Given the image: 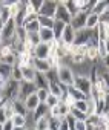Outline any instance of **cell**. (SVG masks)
<instances>
[{"label": "cell", "mask_w": 109, "mask_h": 130, "mask_svg": "<svg viewBox=\"0 0 109 130\" xmlns=\"http://www.w3.org/2000/svg\"><path fill=\"white\" fill-rule=\"evenodd\" d=\"M19 90H20V83L9 78L5 84V87L2 89V92H0V96H2V103L5 100H17L19 98Z\"/></svg>", "instance_id": "6da1fadb"}, {"label": "cell", "mask_w": 109, "mask_h": 130, "mask_svg": "<svg viewBox=\"0 0 109 130\" xmlns=\"http://www.w3.org/2000/svg\"><path fill=\"white\" fill-rule=\"evenodd\" d=\"M57 75H59V81H63L68 86H72L74 84L75 72L72 71V68L66 66V64H62V66L57 69Z\"/></svg>", "instance_id": "7a4b0ae2"}, {"label": "cell", "mask_w": 109, "mask_h": 130, "mask_svg": "<svg viewBox=\"0 0 109 130\" xmlns=\"http://www.w3.org/2000/svg\"><path fill=\"white\" fill-rule=\"evenodd\" d=\"M16 29H17V25H16V20L11 19L8 23L3 25V29H2V35H0V41L3 43H8L9 40H12L16 37Z\"/></svg>", "instance_id": "3957f363"}, {"label": "cell", "mask_w": 109, "mask_h": 130, "mask_svg": "<svg viewBox=\"0 0 109 130\" xmlns=\"http://www.w3.org/2000/svg\"><path fill=\"white\" fill-rule=\"evenodd\" d=\"M37 86H35V83L34 81H20V90H19V98L17 100H22V101H25L31 93H35L37 92Z\"/></svg>", "instance_id": "277c9868"}, {"label": "cell", "mask_w": 109, "mask_h": 130, "mask_svg": "<svg viewBox=\"0 0 109 130\" xmlns=\"http://www.w3.org/2000/svg\"><path fill=\"white\" fill-rule=\"evenodd\" d=\"M74 86H75L77 89H80L81 92H85L86 95H89V93H91V89H92V81H91V78L86 77V75H75V78H74Z\"/></svg>", "instance_id": "5b68a950"}, {"label": "cell", "mask_w": 109, "mask_h": 130, "mask_svg": "<svg viewBox=\"0 0 109 130\" xmlns=\"http://www.w3.org/2000/svg\"><path fill=\"white\" fill-rule=\"evenodd\" d=\"M57 0H45L42 8L38 9V15H46V17H54L57 11Z\"/></svg>", "instance_id": "8992f818"}, {"label": "cell", "mask_w": 109, "mask_h": 130, "mask_svg": "<svg viewBox=\"0 0 109 130\" xmlns=\"http://www.w3.org/2000/svg\"><path fill=\"white\" fill-rule=\"evenodd\" d=\"M91 38H92V29H89V28L77 29V31H75V40H74L72 44H78V46L88 44Z\"/></svg>", "instance_id": "52a82bcc"}, {"label": "cell", "mask_w": 109, "mask_h": 130, "mask_svg": "<svg viewBox=\"0 0 109 130\" xmlns=\"http://www.w3.org/2000/svg\"><path fill=\"white\" fill-rule=\"evenodd\" d=\"M54 19H56V20H60V22H65L66 25H69L71 20H72V14H71V11L68 9L66 5L59 3V5H57V11H56V15H54Z\"/></svg>", "instance_id": "ba28073f"}, {"label": "cell", "mask_w": 109, "mask_h": 130, "mask_svg": "<svg viewBox=\"0 0 109 130\" xmlns=\"http://www.w3.org/2000/svg\"><path fill=\"white\" fill-rule=\"evenodd\" d=\"M88 14L89 11H78L75 15H72V20H71V25L74 26V29H83L86 28V20H88Z\"/></svg>", "instance_id": "9c48e42d"}, {"label": "cell", "mask_w": 109, "mask_h": 130, "mask_svg": "<svg viewBox=\"0 0 109 130\" xmlns=\"http://www.w3.org/2000/svg\"><path fill=\"white\" fill-rule=\"evenodd\" d=\"M32 66H34V69L37 72H43V74H46V72H49L52 69V66H51V63H49L48 58H34Z\"/></svg>", "instance_id": "30bf717a"}, {"label": "cell", "mask_w": 109, "mask_h": 130, "mask_svg": "<svg viewBox=\"0 0 109 130\" xmlns=\"http://www.w3.org/2000/svg\"><path fill=\"white\" fill-rule=\"evenodd\" d=\"M74 40H75V29H74V26L69 23V25L65 26V31H63V34H62L60 41H63L65 44H72Z\"/></svg>", "instance_id": "8fae6325"}, {"label": "cell", "mask_w": 109, "mask_h": 130, "mask_svg": "<svg viewBox=\"0 0 109 130\" xmlns=\"http://www.w3.org/2000/svg\"><path fill=\"white\" fill-rule=\"evenodd\" d=\"M49 49H51V44L42 41L34 47V57L35 58H49Z\"/></svg>", "instance_id": "7c38bea8"}, {"label": "cell", "mask_w": 109, "mask_h": 130, "mask_svg": "<svg viewBox=\"0 0 109 130\" xmlns=\"http://www.w3.org/2000/svg\"><path fill=\"white\" fill-rule=\"evenodd\" d=\"M38 35H40V40L43 43H52V41H56V34H54L52 28H40Z\"/></svg>", "instance_id": "4fadbf2b"}, {"label": "cell", "mask_w": 109, "mask_h": 130, "mask_svg": "<svg viewBox=\"0 0 109 130\" xmlns=\"http://www.w3.org/2000/svg\"><path fill=\"white\" fill-rule=\"evenodd\" d=\"M32 112H34V118H35V121H37V119H40L42 116L51 115V107H49L46 103H40L38 107H37L35 110H32Z\"/></svg>", "instance_id": "5bb4252c"}, {"label": "cell", "mask_w": 109, "mask_h": 130, "mask_svg": "<svg viewBox=\"0 0 109 130\" xmlns=\"http://www.w3.org/2000/svg\"><path fill=\"white\" fill-rule=\"evenodd\" d=\"M22 68V74H23V80L25 81H34L35 80V74L37 71L34 69V66H20Z\"/></svg>", "instance_id": "9a60e30c"}, {"label": "cell", "mask_w": 109, "mask_h": 130, "mask_svg": "<svg viewBox=\"0 0 109 130\" xmlns=\"http://www.w3.org/2000/svg\"><path fill=\"white\" fill-rule=\"evenodd\" d=\"M40 103H42V101H40V98L37 96V92H35V93H31V95L25 100V104H26V109H28V110H35Z\"/></svg>", "instance_id": "2e32d148"}, {"label": "cell", "mask_w": 109, "mask_h": 130, "mask_svg": "<svg viewBox=\"0 0 109 130\" xmlns=\"http://www.w3.org/2000/svg\"><path fill=\"white\" fill-rule=\"evenodd\" d=\"M106 9H109V0H98V2L91 8V12H95V14H101L104 12Z\"/></svg>", "instance_id": "e0dca14e"}, {"label": "cell", "mask_w": 109, "mask_h": 130, "mask_svg": "<svg viewBox=\"0 0 109 130\" xmlns=\"http://www.w3.org/2000/svg\"><path fill=\"white\" fill-rule=\"evenodd\" d=\"M98 25H100V15L95 14V12H91V11H89V14H88V20H86V28H89V29H95Z\"/></svg>", "instance_id": "ac0fdd59"}, {"label": "cell", "mask_w": 109, "mask_h": 130, "mask_svg": "<svg viewBox=\"0 0 109 130\" xmlns=\"http://www.w3.org/2000/svg\"><path fill=\"white\" fill-rule=\"evenodd\" d=\"M0 75H2L5 80H9L12 77V64L0 61Z\"/></svg>", "instance_id": "d6986e66"}, {"label": "cell", "mask_w": 109, "mask_h": 130, "mask_svg": "<svg viewBox=\"0 0 109 130\" xmlns=\"http://www.w3.org/2000/svg\"><path fill=\"white\" fill-rule=\"evenodd\" d=\"M34 83H35V86H37L38 89H40V87H48V86H49V80L46 78V74H43V72H37V74H35Z\"/></svg>", "instance_id": "ffe728a7"}, {"label": "cell", "mask_w": 109, "mask_h": 130, "mask_svg": "<svg viewBox=\"0 0 109 130\" xmlns=\"http://www.w3.org/2000/svg\"><path fill=\"white\" fill-rule=\"evenodd\" d=\"M49 118H51V115H46V116H42L40 119H37L34 128L35 130H49Z\"/></svg>", "instance_id": "44dd1931"}, {"label": "cell", "mask_w": 109, "mask_h": 130, "mask_svg": "<svg viewBox=\"0 0 109 130\" xmlns=\"http://www.w3.org/2000/svg\"><path fill=\"white\" fill-rule=\"evenodd\" d=\"M11 19H12V15H11V9H9V6L2 5V6H0V22L5 25V23H8Z\"/></svg>", "instance_id": "7402d4cb"}, {"label": "cell", "mask_w": 109, "mask_h": 130, "mask_svg": "<svg viewBox=\"0 0 109 130\" xmlns=\"http://www.w3.org/2000/svg\"><path fill=\"white\" fill-rule=\"evenodd\" d=\"M26 15H28V12H26V5H23V8L16 14V17H14V20H16V25L17 26H23L25 25V19H26Z\"/></svg>", "instance_id": "603a6c76"}, {"label": "cell", "mask_w": 109, "mask_h": 130, "mask_svg": "<svg viewBox=\"0 0 109 130\" xmlns=\"http://www.w3.org/2000/svg\"><path fill=\"white\" fill-rule=\"evenodd\" d=\"M69 95H71L74 100H86V98H88V95H86L85 92H81L80 89H77L74 84L69 86Z\"/></svg>", "instance_id": "cb8c5ba5"}, {"label": "cell", "mask_w": 109, "mask_h": 130, "mask_svg": "<svg viewBox=\"0 0 109 130\" xmlns=\"http://www.w3.org/2000/svg\"><path fill=\"white\" fill-rule=\"evenodd\" d=\"M38 22L42 28H54V25H56V19L46 17V15H38Z\"/></svg>", "instance_id": "d4e9b609"}, {"label": "cell", "mask_w": 109, "mask_h": 130, "mask_svg": "<svg viewBox=\"0 0 109 130\" xmlns=\"http://www.w3.org/2000/svg\"><path fill=\"white\" fill-rule=\"evenodd\" d=\"M65 26H66V23L65 22H60V20H56V25H54V34H56V40H60L62 38V34H63V31H65Z\"/></svg>", "instance_id": "484cf974"}, {"label": "cell", "mask_w": 109, "mask_h": 130, "mask_svg": "<svg viewBox=\"0 0 109 130\" xmlns=\"http://www.w3.org/2000/svg\"><path fill=\"white\" fill-rule=\"evenodd\" d=\"M14 103V110H16V113H22V115H28V109H26V104H25V101H22V100H14L12 101Z\"/></svg>", "instance_id": "4316f807"}, {"label": "cell", "mask_w": 109, "mask_h": 130, "mask_svg": "<svg viewBox=\"0 0 109 130\" xmlns=\"http://www.w3.org/2000/svg\"><path fill=\"white\" fill-rule=\"evenodd\" d=\"M86 103H88V115H91V113H95L97 112V100L94 98V96H91V95H88V98H86Z\"/></svg>", "instance_id": "83f0119b"}, {"label": "cell", "mask_w": 109, "mask_h": 130, "mask_svg": "<svg viewBox=\"0 0 109 130\" xmlns=\"http://www.w3.org/2000/svg\"><path fill=\"white\" fill-rule=\"evenodd\" d=\"M12 122L14 125H19V127H26V115H22V113H16L12 118Z\"/></svg>", "instance_id": "f1b7e54d"}, {"label": "cell", "mask_w": 109, "mask_h": 130, "mask_svg": "<svg viewBox=\"0 0 109 130\" xmlns=\"http://www.w3.org/2000/svg\"><path fill=\"white\" fill-rule=\"evenodd\" d=\"M16 37H17V40L26 43V40H28V31H26V28H25V26H17V29H16Z\"/></svg>", "instance_id": "f546056e"}, {"label": "cell", "mask_w": 109, "mask_h": 130, "mask_svg": "<svg viewBox=\"0 0 109 130\" xmlns=\"http://www.w3.org/2000/svg\"><path fill=\"white\" fill-rule=\"evenodd\" d=\"M26 43H29V44L34 46V47H35L38 43H42L38 32H28V40H26Z\"/></svg>", "instance_id": "4dcf8cb0"}, {"label": "cell", "mask_w": 109, "mask_h": 130, "mask_svg": "<svg viewBox=\"0 0 109 130\" xmlns=\"http://www.w3.org/2000/svg\"><path fill=\"white\" fill-rule=\"evenodd\" d=\"M62 121H63V116H51L49 118V130H59Z\"/></svg>", "instance_id": "1f68e13d"}, {"label": "cell", "mask_w": 109, "mask_h": 130, "mask_svg": "<svg viewBox=\"0 0 109 130\" xmlns=\"http://www.w3.org/2000/svg\"><path fill=\"white\" fill-rule=\"evenodd\" d=\"M97 32H98V40H107V25L106 23H100L97 26Z\"/></svg>", "instance_id": "d6a6232c"}, {"label": "cell", "mask_w": 109, "mask_h": 130, "mask_svg": "<svg viewBox=\"0 0 109 130\" xmlns=\"http://www.w3.org/2000/svg\"><path fill=\"white\" fill-rule=\"evenodd\" d=\"M12 80H16V81H23V74H22V68L19 66V64H14L12 66V77H11Z\"/></svg>", "instance_id": "836d02e7"}, {"label": "cell", "mask_w": 109, "mask_h": 130, "mask_svg": "<svg viewBox=\"0 0 109 130\" xmlns=\"http://www.w3.org/2000/svg\"><path fill=\"white\" fill-rule=\"evenodd\" d=\"M48 89H49V93H52V95H56V96H60L62 98V89H60V86H59V81L57 83H49V86H48Z\"/></svg>", "instance_id": "e575fe53"}, {"label": "cell", "mask_w": 109, "mask_h": 130, "mask_svg": "<svg viewBox=\"0 0 109 130\" xmlns=\"http://www.w3.org/2000/svg\"><path fill=\"white\" fill-rule=\"evenodd\" d=\"M25 28H26V31H28V32H38L42 26H40V22H38V20H34V22L26 23V25H25Z\"/></svg>", "instance_id": "d590c367"}, {"label": "cell", "mask_w": 109, "mask_h": 130, "mask_svg": "<svg viewBox=\"0 0 109 130\" xmlns=\"http://www.w3.org/2000/svg\"><path fill=\"white\" fill-rule=\"evenodd\" d=\"M71 115H72L75 119H83V121H86V118H88V113H85V112H81V110L75 109V106H74V107H71Z\"/></svg>", "instance_id": "8d00e7d4"}, {"label": "cell", "mask_w": 109, "mask_h": 130, "mask_svg": "<svg viewBox=\"0 0 109 130\" xmlns=\"http://www.w3.org/2000/svg\"><path fill=\"white\" fill-rule=\"evenodd\" d=\"M37 96L40 98L42 103H46V100H48V96H49V89H48V87H40V89H37Z\"/></svg>", "instance_id": "74e56055"}, {"label": "cell", "mask_w": 109, "mask_h": 130, "mask_svg": "<svg viewBox=\"0 0 109 130\" xmlns=\"http://www.w3.org/2000/svg\"><path fill=\"white\" fill-rule=\"evenodd\" d=\"M86 122H88V124H92V125H95V127H98V124H100V115H98V113H91V115H88Z\"/></svg>", "instance_id": "f35d334b"}, {"label": "cell", "mask_w": 109, "mask_h": 130, "mask_svg": "<svg viewBox=\"0 0 109 130\" xmlns=\"http://www.w3.org/2000/svg\"><path fill=\"white\" fill-rule=\"evenodd\" d=\"M46 78L49 80V83H57V81H59L57 69H51L49 72H46Z\"/></svg>", "instance_id": "ab89813d"}, {"label": "cell", "mask_w": 109, "mask_h": 130, "mask_svg": "<svg viewBox=\"0 0 109 130\" xmlns=\"http://www.w3.org/2000/svg\"><path fill=\"white\" fill-rule=\"evenodd\" d=\"M59 103H60V96H56V95L49 93V96H48V100H46V104H48L49 107H54V106H57Z\"/></svg>", "instance_id": "60d3db41"}, {"label": "cell", "mask_w": 109, "mask_h": 130, "mask_svg": "<svg viewBox=\"0 0 109 130\" xmlns=\"http://www.w3.org/2000/svg\"><path fill=\"white\" fill-rule=\"evenodd\" d=\"M75 109H78V110H81V112H88V103H86V100H75Z\"/></svg>", "instance_id": "b9f144b4"}, {"label": "cell", "mask_w": 109, "mask_h": 130, "mask_svg": "<svg viewBox=\"0 0 109 130\" xmlns=\"http://www.w3.org/2000/svg\"><path fill=\"white\" fill-rule=\"evenodd\" d=\"M35 125V118H34V112L29 110L26 115V127H34Z\"/></svg>", "instance_id": "7bdbcfd3"}, {"label": "cell", "mask_w": 109, "mask_h": 130, "mask_svg": "<svg viewBox=\"0 0 109 130\" xmlns=\"http://www.w3.org/2000/svg\"><path fill=\"white\" fill-rule=\"evenodd\" d=\"M98 52H100V57L101 58L107 54V51H106V40H100L98 41Z\"/></svg>", "instance_id": "ee69618b"}, {"label": "cell", "mask_w": 109, "mask_h": 130, "mask_svg": "<svg viewBox=\"0 0 109 130\" xmlns=\"http://www.w3.org/2000/svg\"><path fill=\"white\" fill-rule=\"evenodd\" d=\"M100 23H109V9H106L104 12L100 14Z\"/></svg>", "instance_id": "f6af8a7d"}, {"label": "cell", "mask_w": 109, "mask_h": 130, "mask_svg": "<svg viewBox=\"0 0 109 130\" xmlns=\"http://www.w3.org/2000/svg\"><path fill=\"white\" fill-rule=\"evenodd\" d=\"M75 130H86V121L77 119L75 121Z\"/></svg>", "instance_id": "bcb514c9"}, {"label": "cell", "mask_w": 109, "mask_h": 130, "mask_svg": "<svg viewBox=\"0 0 109 130\" xmlns=\"http://www.w3.org/2000/svg\"><path fill=\"white\" fill-rule=\"evenodd\" d=\"M43 2H45V0H29V2L28 3H31L35 9H37V12H38V9L42 8V5H43Z\"/></svg>", "instance_id": "7dc6e473"}, {"label": "cell", "mask_w": 109, "mask_h": 130, "mask_svg": "<svg viewBox=\"0 0 109 130\" xmlns=\"http://www.w3.org/2000/svg\"><path fill=\"white\" fill-rule=\"evenodd\" d=\"M6 121H8V116H6L5 109H3V104H2V107H0V124H5Z\"/></svg>", "instance_id": "c3c4849f"}, {"label": "cell", "mask_w": 109, "mask_h": 130, "mask_svg": "<svg viewBox=\"0 0 109 130\" xmlns=\"http://www.w3.org/2000/svg\"><path fill=\"white\" fill-rule=\"evenodd\" d=\"M34 20H38V14H28L26 19H25V25L29 23V22H34ZM25 25H23V26H25Z\"/></svg>", "instance_id": "681fc988"}, {"label": "cell", "mask_w": 109, "mask_h": 130, "mask_svg": "<svg viewBox=\"0 0 109 130\" xmlns=\"http://www.w3.org/2000/svg\"><path fill=\"white\" fill-rule=\"evenodd\" d=\"M59 130H69V122H68V119H66V118H63V121L60 122Z\"/></svg>", "instance_id": "f907efd6"}, {"label": "cell", "mask_w": 109, "mask_h": 130, "mask_svg": "<svg viewBox=\"0 0 109 130\" xmlns=\"http://www.w3.org/2000/svg\"><path fill=\"white\" fill-rule=\"evenodd\" d=\"M12 128H14V122H12V119H8L3 124V130H12Z\"/></svg>", "instance_id": "816d5d0a"}, {"label": "cell", "mask_w": 109, "mask_h": 130, "mask_svg": "<svg viewBox=\"0 0 109 130\" xmlns=\"http://www.w3.org/2000/svg\"><path fill=\"white\" fill-rule=\"evenodd\" d=\"M101 63L104 64V68H107V69H109V54H106V55L101 58Z\"/></svg>", "instance_id": "f5cc1de1"}, {"label": "cell", "mask_w": 109, "mask_h": 130, "mask_svg": "<svg viewBox=\"0 0 109 130\" xmlns=\"http://www.w3.org/2000/svg\"><path fill=\"white\" fill-rule=\"evenodd\" d=\"M20 0H3V5H6V6H11V5H16V3H19Z\"/></svg>", "instance_id": "db71d44e"}, {"label": "cell", "mask_w": 109, "mask_h": 130, "mask_svg": "<svg viewBox=\"0 0 109 130\" xmlns=\"http://www.w3.org/2000/svg\"><path fill=\"white\" fill-rule=\"evenodd\" d=\"M103 80H104V83H106V86H107V89H109V71L103 74Z\"/></svg>", "instance_id": "11a10c76"}, {"label": "cell", "mask_w": 109, "mask_h": 130, "mask_svg": "<svg viewBox=\"0 0 109 130\" xmlns=\"http://www.w3.org/2000/svg\"><path fill=\"white\" fill-rule=\"evenodd\" d=\"M86 130H97V127L92 125V124H88V122H86Z\"/></svg>", "instance_id": "9f6ffc18"}, {"label": "cell", "mask_w": 109, "mask_h": 130, "mask_svg": "<svg viewBox=\"0 0 109 130\" xmlns=\"http://www.w3.org/2000/svg\"><path fill=\"white\" fill-rule=\"evenodd\" d=\"M12 130H26V127H19V125H14Z\"/></svg>", "instance_id": "6f0895ef"}, {"label": "cell", "mask_w": 109, "mask_h": 130, "mask_svg": "<svg viewBox=\"0 0 109 130\" xmlns=\"http://www.w3.org/2000/svg\"><path fill=\"white\" fill-rule=\"evenodd\" d=\"M106 51H107V54H109V40H106Z\"/></svg>", "instance_id": "680465c9"}, {"label": "cell", "mask_w": 109, "mask_h": 130, "mask_svg": "<svg viewBox=\"0 0 109 130\" xmlns=\"http://www.w3.org/2000/svg\"><path fill=\"white\" fill-rule=\"evenodd\" d=\"M2 29H3V23L0 22V35H2Z\"/></svg>", "instance_id": "91938a15"}, {"label": "cell", "mask_w": 109, "mask_h": 130, "mask_svg": "<svg viewBox=\"0 0 109 130\" xmlns=\"http://www.w3.org/2000/svg\"><path fill=\"white\" fill-rule=\"evenodd\" d=\"M26 130H35L34 127H26Z\"/></svg>", "instance_id": "94428289"}, {"label": "cell", "mask_w": 109, "mask_h": 130, "mask_svg": "<svg viewBox=\"0 0 109 130\" xmlns=\"http://www.w3.org/2000/svg\"><path fill=\"white\" fill-rule=\"evenodd\" d=\"M0 130H3V124H0Z\"/></svg>", "instance_id": "6125c7cd"}, {"label": "cell", "mask_w": 109, "mask_h": 130, "mask_svg": "<svg viewBox=\"0 0 109 130\" xmlns=\"http://www.w3.org/2000/svg\"><path fill=\"white\" fill-rule=\"evenodd\" d=\"M3 5V0H0V6H2Z\"/></svg>", "instance_id": "be15d7a7"}, {"label": "cell", "mask_w": 109, "mask_h": 130, "mask_svg": "<svg viewBox=\"0 0 109 130\" xmlns=\"http://www.w3.org/2000/svg\"><path fill=\"white\" fill-rule=\"evenodd\" d=\"M97 2H98V0H97Z\"/></svg>", "instance_id": "e7e4bbea"}]
</instances>
